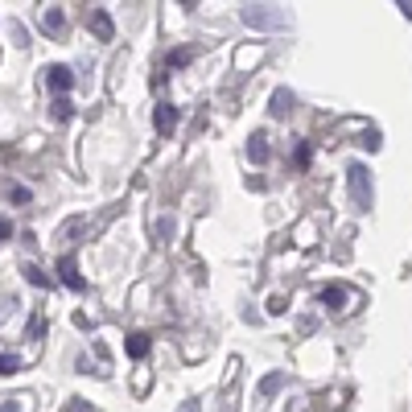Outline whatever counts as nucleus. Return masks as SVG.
Here are the masks:
<instances>
[{
    "instance_id": "9b49d317",
    "label": "nucleus",
    "mask_w": 412,
    "mask_h": 412,
    "mask_svg": "<svg viewBox=\"0 0 412 412\" xmlns=\"http://www.w3.org/2000/svg\"><path fill=\"white\" fill-rule=\"evenodd\" d=\"M17 367H21V359H17V355H0V376H12Z\"/></svg>"
},
{
    "instance_id": "20e7f679",
    "label": "nucleus",
    "mask_w": 412,
    "mask_h": 412,
    "mask_svg": "<svg viewBox=\"0 0 412 412\" xmlns=\"http://www.w3.org/2000/svg\"><path fill=\"white\" fill-rule=\"evenodd\" d=\"M91 29H95V37H99V41H111V33H116L107 12H95V17H91Z\"/></svg>"
},
{
    "instance_id": "0eeeda50",
    "label": "nucleus",
    "mask_w": 412,
    "mask_h": 412,
    "mask_svg": "<svg viewBox=\"0 0 412 412\" xmlns=\"http://www.w3.org/2000/svg\"><path fill=\"white\" fill-rule=\"evenodd\" d=\"M248 153H252V161H268V144H264V136H252V144H248Z\"/></svg>"
},
{
    "instance_id": "9d476101",
    "label": "nucleus",
    "mask_w": 412,
    "mask_h": 412,
    "mask_svg": "<svg viewBox=\"0 0 412 412\" xmlns=\"http://www.w3.org/2000/svg\"><path fill=\"white\" fill-rule=\"evenodd\" d=\"M293 165H297V169H305V165H310V144H305V140L297 144V153H293Z\"/></svg>"
},
{
    "instance_id": "423d86ee",
    "label": "nucleus",
    "mask_w": 412,
    "mask_h": 412,
    "mask_svg": "<svg viewBox=\"0 0 412 412\" xmlns=\"http://www.w3.org/2000/svg\"><path fill=\"white\" fill-rule=\"evenodd\" d=\"M58 272H62V281H66V285H70V289H83V277H78V272H74V260H70V256H66V260H62V264H58Z\"/></svg>"
},
{
    "instance_id": "2eb2a0df",
    "label": "nucleus",
    "mask_w": 412,
    "mask_h": 412,
    "mask_svg": "<svg viewBox=\"0 0 412 412\" xmlns=\"http://www.w3.org/2000/svg\"><path fill=\"white\" fill-rule=\"evenodd\" d=\"M8 235H12V223H8V219L0 215V239H8Z\"/></svg>"
},
{
    "instance_id": "7ed1b4c3",
    "label": "nucleus",
    "mask_w": 412,
    "mask_h": 412,
    "mask_svg": "<svg viewBox=\"0 0 412 412\" xmlns=\"http://www.w3.org/2000/svg\"><path fill=\"white\" fill-rule=\"evenodd\" d=\"M45 78H50V87H54V91H70V83H74L66 66H50V70H45Z\"/></svg>"
},
{
    "instance_id": "6e6552de",
    "label": "nucleus",
    "mask_w": 412,
    "mask_h": 412,
    "mask_svg": "<svg viewBox=\"0 0 412 412\" xmlns=\"http://www.w3.org/2000/svg\"><path fill=\"white\" fill-rule=\"evenodd\" d=\"M144 351H149V338H144V334H132V338H128V355H132V359H140Z\"/></svg>"
},
{
    "instance_id": "4468645a",
    "label": "nucleus",
    "mask_w": 412,
    "mask_h": 412,
    "mask_svg": "<svg viewBox=\"0 0 412 412\" xmlns=\"http://www.w3.org/2000/svg\"><path fill=\"white\" fill-rule=\"evenodd\" d=\"M272 111H277V116L285 111V91H277V95H272Z\"/></svg>"
},
{
    "instance_id": "39448f33",
    "label": "nucleus",
    "mask_w": 412,
    "mask_h": 412,
    "mask_svg": "<svg viewBox=\"0 0 412 412\" xmlns=\"http://www.w3.org/2000/svg\"><path fill=\"white\" fill-rule=\"evenodd\" d=\"M157 132H173V124H177V116H173V107L169 103H157Z\"/></svg>"
},
{
    "instance_id": "f8f14e48",
    "label": "nucleus",
    "mask_w": 412,
    "mask_h": 412,
    "mask_svg": "<svg viewBox=\"0 0 412 412\" xmlns=\"http://www.w3.org/2000/svg\"><path fill=\"white\" fill-rule=\"evenodd\" d=\"M45 25H50V29H62V12L50 8V12H45Z\"/></svg>"
},
{
    "instance_id": "dca6fc26",
    "label": "nucleus",
    "mask_w": 412,
    "mask_h": 412,
    "mask_svg": "<svg viewBox=\"0 0 412 412\" xmlns=\"http://www.w3.org/2000/svg\"><path fill=\"white\" fill-rule=\"evenodd\" d=\"M0 412H21V404H17V400H8V404H4Z\"/></svg>"
},
{
    "instance_id": "f257e3e1",
    "label": "nucleus",
    "mask_w": 412,
    "mask_h": 412,
    "mask_svg": "<svg viewBox=\"0 0 412 412\" xmlns=\"http://www.w3.org/2000/svg\"><path fill=\"white\" fill-rule=\"evenodd\" d=\"M351 190L359 194V206H367V202H371V186H367V169H363V165H355V169H351Z\"/></svg>"
},
{
    "instance_id": "ddd939ff",
    "label": "nucleus",
    "mask_w": 412,
    "mask_h": 412,
    "mask_svg": "<svg viewBox=\"0 0 412 412\" xmlns=\"http://www.w3.org/2000/svg\"><path fill=\"white\" fill-rule=\"evenodd\" d=\"M25 277H29V281H33V285H41V289H45V285H50V281H45V277H41V272H37V268H25Z\"/></svg>"
},
{
    "instance_id": "f03ea898",
    "label": "nucleus",
    "mask_w": 412,
    "mask_h": 412,
    "mask_svg": "<svg viewBox=\"0 0 412 412\" xmlns=\"http://www.w3.org/2000/svg\"><path fill=\"white\" fill-rule=\"evenodd\" d=\"M322 301H326V310L338 314V310L347 305V289H343V285H326V289H322Z\"/></svg>"
},
{
    "instance_id": "1a4fd4ad",
    "label": "nucleus",
    "mask_w": 412,
    "mask_h": 412,
    "mask_svg": "<svg viewBox=\"0 0 412 412\" xmlns=\"http://www.w3.org/2000/svg\"><path fill=\"white\" fill-rule=\"evenodd\" d=\"M74 116V107H70V99L62 95V99H54V120H70Z\"/></svg>"
}]
</instances>
